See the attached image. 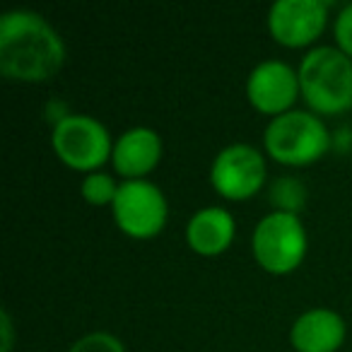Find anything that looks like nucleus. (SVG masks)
Segmentation results:
<instances>
[{"mask_svg": "<svg viewBox=\"0 0 352 352\" xmlns=\"http://www.w3.org/2000/svg\"><path fill=\"white\" fill-rule=\"evenodd\" d=\"M65 63V41L44 15L10 10L0 15V70L17 82L51 80Z\"/></svg>", "mask_w": 352, "mask_h": 352, "instance_id": "obj_1", "label": "nucleus"}, {"mask_svg": "<svg viewBox=\"0 0 352 352\" xmlns=\"http://www.w3.org/2000/svg\"><path fill=\"white\" fill-rule=\"evenodd\" d=\"M309 111L336 116L352 107V58L338 46H314L297 68Z\"/></svg>", "mask_w": 352, "mask_h": 352, "instance_id": "obj_2", "label": "nucleus"}, {"mask_svg": "<svg viewBox=\"0 0 352 352\" xmlns=\"http://www.w3.org/2000/svg\"><path fill=\"white\" fill-rule=\"evenodd\" d=\"M263 145L265 152L280 164L304 166L321 160L331 150V133L318 113L289 109L268 121Z\"/></svg>", "mask_w": 352, "mask_h": 352, "instance_id": "obj_3", "label": "nucleus"}, {"mask_svg": "<svg viewBox=\"0 0 352 352\" xmlns=\"http://www.w3.org/2000/svg\"><path fill=\"white\" fill-rule=\"evenodd\" d=\"M309 236L302 217L292 212H268L251 234V251L261 268L273 275L292 273L307 256Z\"/></svg>", "mask_w": 352, "mask_h": 352, "instance_id": "obj_4", "label": "nucleus"}, {"mask_svg": "<svg viewBox=\"0 0 352 352\" xmlns=\"http://www.w3.org/2000/svg\"><path fill=\"white\" fill-rule=\"evenodd\" d=\"M51 147L60 162L80 171H97L111 160L113 140L99 118L89 113H70L51 128Z\"/></svg>", "mask_w": 352, "mask_h": 352, "instance_id": "obj_5", "label": "nucleus"}, {"mask_svg": "<svg viewBox=\"0 0 352 352\" xmlns=\"http://www.w3.org/2000/svg\"><path fill=\"white\" fill-rule=\"evenodd\" d=\"M113 220L118 230L133 239H152L166 225L169 203L162 188L150 179H128L121 182L111 203Z\"/></svg>", "mask_w": 352, "mask_h": 352, "instance_id": "obj_6", "label": "nucleus"}, {"mask_svg": "<svg viewBox=\"0 0 352 352\" xmlns=\"http://www.w3.org/2000/svg\"><path fill=\"white\" fill-rule=\"evenodd\" d=\"M265 157L249 142H232L215 155L210 166V184L227 201H246L265 186Z\"/></svg>", "mask_w": 352, "mask_h": 352, "instance_id": "obj_7", "label": "nucleus"}, {"mask_svg": "<svg viewBox=\"0 0 352 352\" xmlns=\"http://www.w3.org/2000/svg\"><path fill=\"white\" fill-rule=\"evenodd\" d=\"M326 22L328 3L323 0H275L268 10L270 34L289 49L314 44L326 30Z\"/></svg>", "mask_w": 352, "mask_h": 352, "instance_id": "obj_8", "label": "nucleus"}, {"mask_svg": "<svg viewBox=\"0 0 352 352\" xmlns=\"http://www.w3.org/2000/svg\"><path fill=\"white\" fill-rule=\"evenodd\" d=\"M302 94L299 73L283 58H265L251 68L246 78V97L258 111L280 116L289 111Z\"/></svg>", "mask_w": 352, "mask_h": 352, "instance_id": "obj_9", "label": "nucleus"}, {"mask_svg": "<svg viewBox=\"0 0 352 352\" xmlns=\"http://www.w3.org/2000/svg\"><path fill=\"white\" fill-rule=\"evenodd\" d=\"M162 160V138L150 126H133L113 140L111 164L123 179H145Z\"/></svg>", "mask_w": 352, "mask_h": 352, "instance_id": "obj_10", "label": "nucleus"}, {"mask_svg": "<svg viewBox=\"0 0 352 352\" xmlns=\"http://www.w3.org/2000/svg\"><path fill=\"white\" fill-rule=\"evenodd\" d=\"M347 336V323L336 309L314 307L302 311L289 328L297 352H336Z\"/></svg>", "mask_w": 352, "mask_h": 352, "instance_id": "obj_11", "label": "nucleus"}, {"mask_svg": "<svg viewBox=\"0 0 352 352\" xmlns=\"http://www.w3.org/2000/svg\"><path fill=\"white\" fill-rule=\"evenodd\" d=\"M234 215L222 206L201 208L186 222V241L201 256H217L227 251L234 241Z\"/></svg>", "mask_w": 352, "mask_h": 352, "instance_id": "obj_12", "label": "nucleus"}, {"mask_svg": "<svg viewBox=\"0 0 352 352\" xmlns=\"http://www.w3.org/2000/svg\"><path fill=\"white\" fill-rule=\"evenodd\" d=\"M268 201L275 206L278 212H292L299 215L307 206V186L297 176L283 174L273 179L268 186Z\"/></svg>", "mask_w": 352, "mask_h": 352, "instance_id": "obj_13", "label": "nucleus"}, {"mask_svg": "<svg viewBox=\"0 0 352 352\" xmlns=\"http://www.w3.org/2000/svg\"><path fill=\"white\" fill-rule=\"evenodd\" d=\"M118 186L121 184H116V179L107 171H89L82 179L80 191H82L85 201L92 203V206H111L118 193Z\"/></svg>", "mask_w": 352, "mask_h": 352, "instance_id": "obj_14", "label": "nucleus"}, {"mask_svg": "<svg viewBox=\"0 0 352 352\" xmlns=\"http://www.w3.org/2000/svg\"><path fill=\"white\" fill-rule=\"evenodd\" d=\"M68 352H126L123 342L109 331H92L70 345Z\"/></svg>", "mask_w": 352, "mask_h": 352, "instance_id": "obj_15", "label": "nucleus"}, {"mask_svg": "<svg viewBox=\"0 0 352 352\" xmlns=\"http://www.w3.org/2000/svg\"><path fill=\"white\" fill-rule=\"evenodd\" d=\"M333 34H336L338 49L345 51L352 58V3L340 8L336 22H333Z\"/></svg>", "mask_w": 352, "mask_h": 352, "instance_id": "obj_16", "label": "nucleus"}, {"mask_svg": "<svg viewBox=\"0 0 352 352\" xmlns=\"http://www.w3.org/2000/svg\"><path fill=\"white\" fill-rule=\"evenodd\" d=\"M3 336H6V342H3V352H10V316L8 314H3Z\"/></svg>", "mask_w": 352, "mask_h": 352, "instance_id": "obj_17", "label": "nucleus"}]
</instances>
